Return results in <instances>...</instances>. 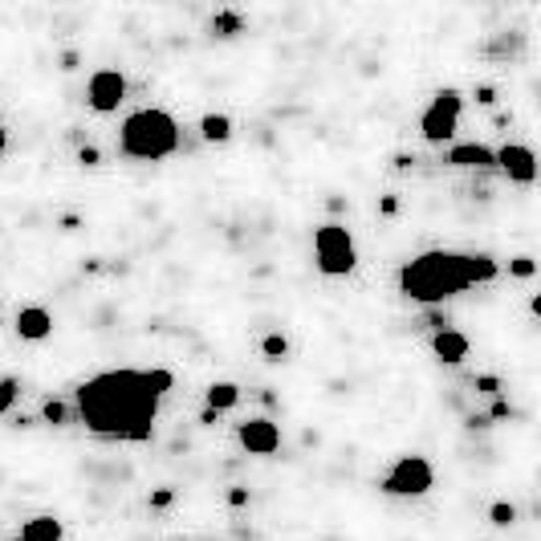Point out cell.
Instances as JSON below:
<instances>
[{"label": "cell", "instance_id": "1", "mask_svg": "<svg viewBox=\"0 0 541 541\" xmlns=\"http://www.w3.org/2000/svg\"><path fill=\"white\" fill-rule=\"evenodd\" d=\"M78 411L98 436L147 440L155 428L159 395H151L143 371H102L78 387Z\"/></svg>", "mask_w": 541, "mask_h": 541}, {"label": "cell", "instance_id": "2", "mask_svg": "<svg viewBox=\"0 0 541 541\" xmlns=\"http://www.w3.org/2000/svg\"><path fill=\"white\" fill-rule=\"evenodd\" d=\"M497 261L493 257H468V253H424L399 273V289L411 302H444V297L468 289L472 281H493Z\"/></svg>", "mask_w": 541, "mask_h": 541}, {"label": "cell", "instance_id": "3", "mask_svg": "<svg viewBox=\"0 0 541 541\" xmlns=\"http://www.w3.org/2000/svg\"><path fill=\"white\" fill-rule=\"evenodd\" d=\"M179 147V127L167 110H135L123 123V155L159 163Z\"/></svg>", "mask_w": 541, "mask_h": 541}, {"label": "cell", "instance_id": "4", "mask_svg": "<svg viewBox=\"0 0 541 541\" xmlns=\"http://www.w3.org/2000/svg\"><path fill=\"white\" fill-rule=\"evenodd\" d=\"M314 253H318V269L326 277H346L358 261L354 253V236L342 228V224H322L314 232Z\"/></svg>", "mask_w": 541, "mask_h": 541}, {"label": "cell", "instance_id": "5", "mask_svg": "<svg viewBox=\"0 0 541 541\" xmlns=\"http://www.w3.org/2000/svg\"><path fill=\"white\" fill-rule=\"evenodd\" d=\"M432 480H436V472H432V464L424 456H399L391 464V472L383 476V493H391V497H424L432 489Z\"/></svg>", "mask_w": 541, "mask_h": 541}, {"label": "cell", "instance_id": "6", "mask_svg": "<svg viewBox=\"0 0 541 541\" xmlns=\"http://www.w3.org/2000/svg\"><path fill=\"white\" fill-rule=\"evenodd\" d=\"M460 106H464V98H460L456 90H440V94L432 98V106L424 110V118H419V131H424L428 143H444V139L456 135Z\"/></svg>", "mask_w": 541, "mask_h": 541}, {"label": "cell", "instance_id": "7", "mask_svg": "<svg viewBox=\"0 0 541 541\" xmlns=\"http://www.w3.org/2000/svg\"><path fill=\"white\" fill-rule=\"evenodd\" d=\"M86 98H90V106L98 114H110V110H118V102L127 98V78L118 70H98L90 78V86H86Z\"/></svg>", "mask_w": 541, "mask_h": 541}, {"label": "cell", "instance_id": "8", "mask_svg": "<svg viewBox=\"0 0 541 541\" xmlns=\"http://www.w3.org/2000/svg\"><path fill=\"white\" fill-rule=\"evenodd\" d=\"M240 444L253 456H273L281 448V432L273 419H249V424H240Z\"/></svg>", "mask_w": 541, "mask_h": 541}, {"label": "cell", "instance_id": "9", "mask_svg": "<svg viewBox=\"0 0 541 541\" xmlns=\"http://www.w3.org/2000/svg\"><path fill=\"white\" fill-rule=\"evenodd\" d=\"M497 155V167L509 175V179H517V184H533V175H537V159H533V151L529 147H521V143H509V147H501V151H493Z\"/></svg>", "mask_w": 541, "mask_h": 541}, {"label": "cell", "instance_id": "10", "mask_svg": "<svg viewBox=\"0 0 541 541\" xmlns=\"http://www.w3.org/2000/svg\"><path fill=\"white\" fill-rule=\"evenodd\" d=\"M432 350H436L440 363L456 367V363H464V358H468V338L456 334V330H440V334L432 338Z\"/></svg>", "mask_w": 541, "mask_h": 541}, {"label": "cell", "instance_id": "11", "mask_svg": "<svg viewBox=\"0 0 541 541\" xmlns=\"http://www.w3.org/2000/svg\"><path fill=\"white\" fill-rule=\"evenodd\" d=\"M49 330H53V318H49V310H41V306H25V310L17 314V334H21V338H29V342H41Z\"/></svg>", "mask_w": 541, "mask_h": 541}, {"label": "cell", "instance_id": "12", "mask_svg": "<svg viewBox=\"0 0 541 541\" xmlns=\"http://www.w3.org/2000/svg\"><path fill=\"white\" fill-rule=\"evenodd\" d=\"M448 163H456V167H497V155L480 143H456L448 151Z\"/></svg>", "mask_w": 541, "mask_h": 541}, {"label": "cell", "instance_id": "13", "mask_svg": "<svg viewBox=\"0 0 541 541\" xmlns=\"http://www.w3.org/2000/svg\"><path fill=\"white\" fill-rule=\"evenodd\" d=\"M21 541H62V521L57 517H33V521H25Z\"/></svg>", "mask_w": 541, "mask_h": 541}, {"label": "cell", "instance_id": "14", "mask_svg": "<svg viewBox=\"0 0 541 541\" xmlns=\"http://www.w3.org/2000/svg\"><path fill=\"white\" fill-rule=\"evenodd\" d=\"M240 399V387L236 383H212L208 387V411H232Z\"/></svg>", "mask_w": 541, "mask_h": 541}, {"label": "cell", "instance_id": "15", "mask_svg": "<svg viewBox=\"0 0 541 541\" xmlns=\"http://www.w3.org/2000/svg\"><path fill=\"white\" fill-rule=\"evenodd\" d=\"M200 135H204L208 143H224V139H232V118H228V114H204Z\"/></svg>", "mask_w": 541, "mask_h": 541}, {"label": "cell", "instance_id": "16", "mask_svg": "<svg viewBox=\"0 0 541 541\" xmlns=\"http://www.w3.org/2000/svg\"><path fill=\"white\" fill-rule=\"evenodd\" d=\"M261 350H265V358H273V363H281V358L289 354V338H285V334H269V338L261 342Z\"/></svg>", "mask_w": 541, "mask_h": 541}, {"label": "cell", "instance_id": "17", "mask_svg": "<svg viewBox=\"0 0 541 541\" xmlns=\"http://www.w3.org/2000/svg\"><path fill=\"white\" fill-rule=\"evenodd\" d=\"M143 379H147L151 395H163V391H171V383H175V375H171V371H143Z\"/></svg>", "mask_w": 541, "mask_h": 541}, {"label": "cell", "instance_id": "18", "mask_svg": "<svg viewBox=\"0 0 541 541\" xmlns=\"http://www.w3.org/2000/svg\"><path fill=\"white\" fill-rule=\"evenodd\" d=\"M41 415L49 419V424H66V419H70V411H66V403H57V399H49V403L41 407Z\"/></svg>", "mask_w": 541, "mask_h": 541}, {"label": "cell", "instance_id": "19", "mask_svg": "<svg viewBox=\"0 0 541 541\" xmlns=\"http://www.w3.org/2000/svg\"><path fill=\"white\" fill-rule=\"evenodd\" d=\"M489 517H493V525H513V521H517V509L505 505V501H497V505L489 509Z\"/></svg>", "mask_w": 541, "mask_h": 541}, {"label": "cell", "instance_id": "20", "mask_svg": "<svg viewBox=\"0 0 541 541\" xmlns=\"http://www.w3.org/2000/svg\"><path fill=\"white\" fill-rule=\"evenodd\" d=\"M17 399V379H0V415H5Z\"/></svg>", "mask_w": 541, "mask_h": 541}, {"label": "cell", "instance_id": "21", "mask_svg": "<svg viewBox=\"0 0 541 541\" xmlns=\"http://www.w3.org/2000/svg\"><path fill=\"white\" fill-rule=\"evenodd\" d=\"M212 25H216V29H220V33H224V37H232V33H236V29H240V17H216V21H212Z\"/></svg>", "mask_w": 541, "mask_h": 541}, {"label": "cell", "instance_id": "22", "mask_svg": "<svg viewBox=\"0 0 541 541\" xmlns=\"http://www.w3.org/2000/svg\"><path fill=\"white\" fill-rule=\"evenodd\" d=\"M513 273H517V277H533V261H529V257H517V261H513Z\"/></svg>", "mask_w": 541, "mask_h": 541}, {"label": "cell", "instance_id": "23", "mask_svg": "<svg viewBox=\"0 0 541 541\" xmlns=\"http://www.w3.org/2000/svg\"><path fill=\"white\" fill-rule=\"evenodd\" d=\"M228 505H236V509L249 505V493H245V489H232V493H228Z\"/></svg>", "mask_w": 541, "mask_h": 541}, {"label": "cell", "instance_id": "24", "mask_svg": "<svg viewBox=\"0 0 541 541\" xmlns=\"http://www.w3.org/2000/svg\"><path fill=\"white\" fill-rule=\"evenodd\" d=\"M82 163L94 167V163H98V151H94V147H82Z\"/></svg>", "mask_w": 541, "mask_h": 541}, {"label": "cell", "instance_id": "25", "mask_svg": "<svg viewBox=\"0 0 541 541\" xmlns=\"http://www.w3.org/2000/svg\"><path fill=\"white\" fill-rule=\"evenodd\" d=\"M151 505H159V509H163V505H171V493H167V489H159V493L151 497Z\"/></svg>", "mask_w": 541, "mask_h": 541}, {"label": "cell", "instance_id": "26", "mask_svg": "<svg viewBox=\"0 0 541 541\" xmlns=\"http://www.w3.org/2000/svg\"><path fill=\"white\" fill-rule=\"evenodd\" d=\"M5 143H9V135H5V127H0V155H5Z\"/></svg>", "mask_w": 541, "mask_h": 541}]
</instances>
